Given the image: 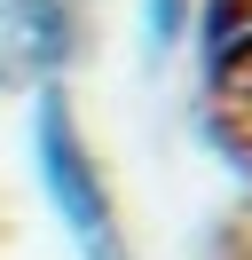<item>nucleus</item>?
Wrapping results in <instances>:
<instances>
[{
	"mask_svg": "<svg viewBox=\"0 0 252 260\" xmlns=\"http://www.w3.org/2000/svg\"><path fill=\"white\" fill-rule=\"evenodd\" d=\"M8 48L32 71V87H63V63H71V0H16Z\"/></svg>",
	"mask_w": 252,
	"mask_h": 260,
	"instance_id": "nucleus-2",
	"label": "nucleus"
},
{
	"mask_svg": "<svg viewBox=\"0 0 252 260\" xmlns=\"http://www.w3.org/2000/svg\"><path fill=\"white\" fill-rule=\"evenodd\" d=\"M181 40H189V0H142V48H150V63L173 55Z\"/></svg>",
	"mask_w": 252,
	"mask_h": 260,
	"instance_id": "nucleus-3",
	"label": "nucleus"
},
{
	"mask_svg": "<svg viewBox=\"0 0 252 260\" xmlns=\"http://www.w3.org/2000/svg\"><path fill=\"white\" fill-rule=\"evenodd\" d=\"M32 181H40L47 213L63 221L79 260H134L126 229H118V205H110V181H103V158L87 150L63 87H32Z\"/></svg>",
	"mask_w": 252,
	"mask_h": 260,
	"instance_id": "nucleus-1",
	"label": "nucleus"
}]
</instances>
